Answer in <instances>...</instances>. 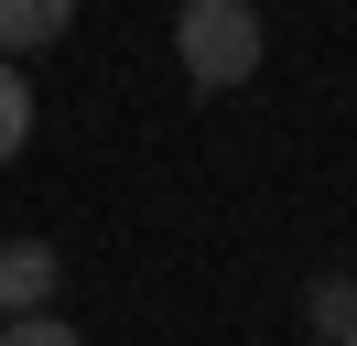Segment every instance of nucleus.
<instances>
[{
  "label": "nucleus",
  "instance_id": "nucleus-3",
  "mask_svg": "<svg viewBox=\"0 0 357 346\" xmlns=\"http://www.w3.org/2000/svg\"><path fill=\"white\" fill-rule=\"evenodd\" d=\"M66 33H76V0H0V65L44 54V43H66Z\"/></svg>",
  "mask_w": 357,
  "mask_h": 346
},
{
  "label": "nucleus",
  "instance_id": "nucleus-7",
  "mask_svg": "<svg viewBox=\"0 0 357 346\" xmlns=\"http://www.w3.org/2000/svg\"><path fill=\"white\" fill-rule=\"evenodd\" d=\"M347 346H357V336H347Z\"/></svg>",
  "mask_w": 357,
  "mask_h": 346
},
{
  "label": "nucleus",
  "instance_id": "nucleus-2",
  "mask_svg": "<svg viewBox=\"0 0 357 346\" xmlns=\"http://www.w3.org/2000/svg\"><path fill=\"white\" fill-rule=\"evenodd\" d=\"M54 281H66L54 238H0V324L11 314H54Z\"/></svg>",
  "mask_w": 357,
  "mask_h": 346
},
{
  "label": "nucleus",
  "instance_id": "nucleus-6",
  "mask_svg": "<svg viewBox=\"0 0 357 346\" xmlns=\"http://www.w3.org/2000/svg\"><path fill=\"white\" fill-rule=\"evenodd\" d=\"M0 346H76V324H66V314H11Z\"/></svg>",
  "mask_w": 357,
  "mask_h": 346
},
{
  "label": "nucleus",
  "instance_id": "nucleus-5",
  "mask_svg": "<svg viewBox=\"0 0 357 346\" xmlns=\"http://www.w3.org/2000/svg\"><path fill=\"white\" fill-rule=\"evenodd\" d=\"M22 141H33V76H22V65H0V163H11Z\"/></svg>",
  "mask_w": 357,
  "mask_h": 346
},
{
  "label": "nucleus",
  "instance_id": "nucleus-4",
  "mask_svg": "<svg viewBox=\"0 0 357 346\" xmlns=\"http://www.w3.org/2000/svg\"><path fill=\"white\" fill-rule=\"evenodd\" d=\"M303 324L325 346H347L357 336V271H325V281H314V292H303Z\"/></svg>",
  "mask_w": 357,
  "mask_h": 346
},
{
  "label": "nucleus",
  "instance_id": "nucleus-1",
  "mask_svg": "<svg viewBox=\"0 0 357 346\" xmlns=\"http://www.w3.org/2000/svg\"><path fill=\"white\" fill-rule=\"evenodd\" d=\"M260 54H271L260 0H184V11H174V65H184V86H206V98L249 86Z\"/></svg>",
  "mask_w": 357,
  "mask_h": 346
}]
</instances>
